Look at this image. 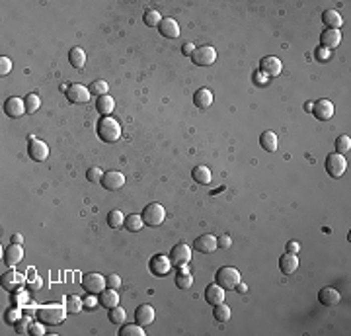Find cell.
Returning a JSON list of instances; mask_svg holds the SVG:
<instances>
[{
	"instance_id": "1",
	"label": "cell",
	"mask_w": 351,
	"mask_h": 336,
	"mask_svg": "<svg viewBox=\"0 0 351 336\" xmlns=\"http://www.w3.org/2000/svg\"><path fill=\"white\" fill-rule=\"evenodd\" d=\"M67 305L61 303H49V305H41L35 313V317L39 322H43L45 326H57L67 318Z\"/></svg>"
},
{
	"instance_id": "2",
	"label": "cell",
	"mask_w": 351,
	"mask_h": 336,
	"mask_svg": "<svg viewBox=\"0 0 351 336\" xmlns=\"http://www.w3.org/2000/svg\"><path fill=\"white\" fill-rule=\"evenodd\" d=\"M96 133L104 143H115L119 141V137H121V125H119L117 120H113L109 116H104L96 125Z\"/></svg>"
},
{
	"instance_id": "3",
	"label": "cell",
	"mask_w": 351,
	"mask_h": 336,
	"mask_svg": "<svg viewBox=\"0 0 351 336\" xmlns=\"http://www.w3.org/2000/svg\"><path fill=\"white\" fill-rule=\"evenodd\" d=\"M242 282V276L236 268L232 266H223L217 270V276H215V283H219L225 291L227 289H236V285Z\"/></svg>"
},
{
	"instance_id": "4",
	"label": "cell",
	"mask_w": 351,
	"mask_h": 336,
	"mask_svg": "<svg viewBox=\"0 0 351 336\" xmlns=\"http://www.w3.org/2000/svg\"><path fill=\"white\" fill-rule=\"evenodd\" d=\"M80 285H82V289L86 291L88 295H94V297H96V295H100L105 287H107L105 278L102 276V274H96V272L84 274V276H82V280H80Z\"/></svg>"
},
{
	"instance_id": "5",
	"label": "cell",
	"mask_w": 351,
	"mask_h": 336,
	"mask_svg": "<svg viewBox=\"0 0 351 336\" xmlns=\"http://www.w3.org/2000/svg\"><path fill=\"white\" fill-rule=\"evenodd\" d=\"M140 215H142L144 225H148V227H160L164 223V219H166V209L160 203H148L142 209Z\"/></svg>"
},
{
	"instance_id": "6",
	"label": "cell",
	"mask_w": 351,
	"mask_h": 336,
	"mask_svg": "<svg viewBox=\"0 0 351 336\" xmlns=\"http://www.w3.org/2000/svg\"><path fill=\"white\" fill-rule=\"evenodd\" d=\"M347 170V160L343 155H337V153H332L326 157V172L328 176L332 178H341Z\"/></svg>"
},
{
	"instance_id": "7",
	"label": "cell",
	"mask_w": 351,
	"mask_h": 336,
	"mask_svg": "<svg viewBox=\"0 0 351 336\" xmlns=\"http://www.w3.org/2000/svg\"><path fill=\"white\" fill-rule=\"evenodd\" d=\"M192 61L193 65H197V67H209V65H213L217 61V51L211 45H199L193 51Z\"/></svg>"
},
{
	"instance_id": "8",
	"label": "cell",
	"mask_w": 351,
	"mask_h": 336,
	"mask_svg": "<svg viewBox=\"0 0 351 336\" xmlns=\"http://www.w3.org/2000/svg\"><path fill=\"white\" fill-rule=\"evenodd\" d=\"M170 262H172V266H176V268L188 266L192 262V247H188V245H184V243L176 245V247L170 250Z\"/></svg>"
},
{
	"instance_id": "9",
	"label": "cell",
	"mask_w": 351,
	"mask_h": 336,
	"mask_svg": "<svg viewBox=\"0 0 351 336\" xmlns=\"http://www.w3.org/2000/svg\"><path fill=\"white\" fill-rule=\"evenodd\" d=\"M4 114H6L8 118H12V120H20L24 114H28V111H26V102H24L22 98H18V96L8 98V100L4 102Z\"/></svg>"
},
{
	"instance_id": "10",
	"label": "cell",
	"mask_w": 351,
	"mask_h": 336,
	"mask_svg": "<svg viewBox=\"0 0 351 336\" xmlns=\"http://www.w3.org/2000/svg\"><path fill=\"white\" fill-rule=\"evenodd\" d=\"M260 71L265 76H279L283 71V63H281L279 57H273V55H267L260 61Z\"/></svg>"
},
{
	"instance_id": "11",
	"label": "cell",
	"mask_w": 351,
	"mask_h": 336,
	"mask_svg": "<svg viewBox=\"0 0 351 336\" xmlns=\"http://www.w3.org/2000/svg\"><path fill=\"white\" fill-rule=\"evenodd\" d=\"M28 155H30V159L35 160V162H43V160L49 157V147H47V143L32 137V139H30V145H28Z\"/></svg>"
},
{
	"instance_id": "12",
	"label": "cell",
	"mask_w": 351,
	"mask_h": 336,
	"mask_svg": "<svg viewBox=\"0 0 351 336\" xmlns=\"http://www.w3.org/2000/svg\"><path fill=\"white\" fill-rule=\"evenodd\" d=\"M193 248L197 250V252H201V254H211V252H215L219 245H217V237L215 235H199L195 241H193Z\"/></svg>"
},
{
	"instance_id": "13",
	"label": "cell",
	"mask_w": 351,
	"mask_h": 336,
	"mask_svg": "<svg viewBox=\"0 0 351 336\" xmlns=\"http://www.w3.org/2000/svg\"><path fill=\"white\" fill-rule=\"evenodd\" d=\"M90 90L88 86H82V84H70L69 92H67V100L70 104H88L90 100Z\"/></svg>"
},
{
	"instance_id": "14",
	"label": "cell",
	"mask_w": 351,
	"mask_h": 336,
	"mask_svg": "<svg viewBox=\"0 0 351 336\" xmlns=\"http://www.w3.org/2000/svg\"><path fill=\"white\" fill-rule=\"evenodd\" d=\"M123 184H125V174L123 172H119V170H107V172H104L102 186H104L105 190L115 192V190L123 188Z\"/></svg>"
},
{
	"instance_id": "15",
	"label": "cell",
	"mask_w": 351,
	"mask_h": 336,
	"mask_svg": "<svg viewBox=\"0 0 351 336\" xmlns=\"http://www.w3.org/2000/svg\"><path fill=\"white\" fill-rule=\"evenodd\" d=\"M339 43H341V32H339V30H330V28H326V30L320 34V47H324V49H328V51L335 49Z\"/></svg>"
},
{
	"instance_id": "16",
	"label": "cell",
	"mask_w": 351,
	"mask_h": 336,
	"mask_svg": "<svg viewBox=\"0 0 351 336\" xmlns=\"http://www.w3.org/2000/svg\"><path fill=\"white\" fill-rule=\"evenodd\" d=\"M333 111H335V107H333L330 100H318V102H314V107H312V114H314V118L318 122L332 120Z\"/></svg>"
},
{
	"instance_id": "17",
	"label": "cell",
	"mask_w": 351,
	"mask_h": 336,
	"mask_svg": "<svg viewBox=\"0 0 351 336\" xmlns=\"http://www.w3.org/2000/svg\"><path fill=\"white\" fill-rule=\"evenodd\" d=\"M24 283H26V278L22 274L14 272V270L2 274V289H6V291H16Z\"/></svg>"
},
{
	"instance_id": "18",
	"label": "cell",
	"mask_w": 351,
	"mask_h": 336,
	"mask_svg": "<svg viewBox=\"0 0 351 336\" xmlns=\"http://www.w3.org/2000/svg\"><path fill=\"white\" fill-rule=\"evenodd\" d=\"M170 270H172L170 256H164V254L152 256V260H150V272H152L154 276H166Z\"/></svg>"
},
{
	"instance_id": "19",
	"label": "cell",
	"mask_w": 351,
	"mask_h": 336,
	"mask_svg": "<svg viewBox=\"0 0 351 336\" xmlns=\"http://www.w3.org/2000/svg\"><path fill=\"white\" fill-rule=\"evenodd\" d=\"M2 258H4V262L10 266V268H14V266H18L22 260H24V247L12 243L10 247H6L4 254H2Z\"/></svg>"
},
{
	"instance_id": "20",
	"label": "cell",
	"mask_w": 351,
	"mask_h": 336,
	"mask_svg": "<svg viewBox=\"0 0 351 336\" xmlns=\"http://www.w3.org/2000/svg\"><path fill=\"white\" fill-rule=\"evenodd\" d=\"M154 317H156V313H154V307H152V305H140L139 309L135 311V322L140 324V326L152 324V322H154Z\"/></svg>"
},
{
	"instance_id": "21",
	"label": "cell",
	"mask_w": 351,
	"mask_h": 336,
	"mask_svg": "<svg viewBox=\"0 0 351 336\" xmlns=\"http://www.w3.org/2000/svg\"><path fill=\"white\" fill-rule=\"evenodd\" d=\"M298 268V256L297 254H291V252H285L283 256L279 258V270L281 274H285V276H291V274H295Z\"/></svg>"
},
{
	"instance_id": "22",
	"label": "cell",
	"mask_w": 351,
	"mask_h": 336,
	"mask_svg": "<svg viewBox=\"0 0 351 336\" xmlns=\"http://www.w3.org/2000/svg\"><path fill=\"white\" fill-rule=\"evenodd\" d=\"M158 30H160V36L168 37V39H178L180 37V26L174 18H162Z\"/></svg>"
},
{
	"instance_id": "23",
	"label": "cell",
	"mask_w": 351,
	"mask_h": 336,
	"mask_svg": "<svg viewBox=\"0 0 351 336\" xmlns=\"http://www.w3.org/2000/svg\"><path fill=\"white\" fill-rule=\"evenodd\" d=\"M339 299H341V295H339V291L335 287H322L320 293H318V301L324 307H333V305L339 303Z\"/></svg>"
},
{
	"instance_id": "24",
	"label": "cell",
	"mask_w": 351,
	"mask_h": 336,
	"mask_svg": "<svg viewBox=\"0 0 351 336\" xmlns=\"http://www.w3.org/2000/svg\"><path fill=\"white\" fill-rule=\"evenodd\" d=\"M98 303L104 307V309H113V307H117L119 305V293H117V289H111V287H107L104 289L100 295H98Z\"/></svg>"
},
{
	"instance_id": "25",
	"label": "cell",
	"mask_w": 351,
	"mask_h": 336,
	"mask_svg": "<svg viewBox=\"0 0 351 336\" xmlns=\"http://www.w3.org/2000/svg\"><path fill=\"white\" fill-rule=\"evenodd\" d=\"M225 289L219 285V283H211V285H207V289H205V299H207V303H211V305H219V303H223L225 301Z\"/></svg>"
},
{
	"instance_id": "26",
	"label": "cell",
	"mask_w": 351,
	"mask_h": 336,
	"mask_svg": "<svg viewBox=\"0 0 351 336\" xmlns=\"http://www.w3.org/2000/svg\"><path fill=\"white\" fill-rule=\"evenodd\" d=\"M193 104L199 109H207L209 106H213V92L209 88H199L193 94Z\"/></svg>"
},
{
	"instance_id": "27",
	"label": "cell",
	"mask_w": 351,
	"mask_h": 336,
	"mask_svg": "<svg viewBox=\"0 0 351 336\" xmlns=\"http://www.w3.org/2000/svg\"><path fill=\"white\" fill-rule=\"evenodd\" d=\"M260 145H262V149L265 153H275L277 147H279V139H277V135L273 131H263L260 135Z\"/></svg>"
},
{
	"instance_id": "28",
	"label": "cell",
	"mask_w": 351,
	"mask_h": 336,
	"mask_svg": "<svg viewBox=\"0 0 351 336\" xmlns=\"http://www.w3.org/2000/svg\"><path fill=\"white\" fill-rule=\"evenodd\" d=\"M322 22H324V26L330 28V30H339L341 24H343V20H341L337 10H324V12H322Z\"/></svg>"
},
{
	"instance_id": "29",
	"label": "cell",
	"mask_w": 351,
	"mask_h": 336,
	"mask_svg": "<svg viewBox=\"0 0 351 336\" xmlns=\"http://www.w3.org/2000/svg\"><path fill=\"white\" fill-rule=\"evenodd\" d=\"M69 63L74 69H82L86 65V53L82 47H72L69 53Z\"/></svg>"
},
{
	"instance_id": "30",
	"label": "cell",
	"mask_w": 351,
	"mask_h": 336,
	"mask_svg": "<svg viewBox=\"0 0 351 336\" xmlns=\"http://www.w3.org/2000/svg\"><path fill=\"white\" fill-rule=\"evenodd\" d=\"M192 178L197 182V184H201V186H207V184H211V178H213V174H211V170L207 168V166H195L193 168V172H192Z\"/></svg>"
},
{
	"instance_id": "31",
	"label": "cell",
	"mask_w": 351,
	"mask_h": 336,
	"mask_svg": "<svg viewBox=\"0 0 351 336\" xmlns=\"http://www.w3.org/2000/svg\"><path fill=\"white\" fill-rule=\"evenodd\" d=\"M96 107H98V111H100L102 116H109V114L113 111V107H115V100H113L109 94L100 96V98L96 100Z\"/></svg>"
},
{
	"instance_id": "32",
	"label": "cell",
	"mask_w": 351,
	"mask_h": 336,
	"mask_svg": "<svg viewBox=\"0 0 351 336\" xmlns=\"http://www.w3.org/2000/svg\"><path fill=\"white\" fill-rule=\"evenodd\" d=\"M213 307H215V309H213V317H215L217 322H223V324H225V322L230 320V315H232V313H230V307L225 305V301L219 303V305H213Z\"/></svg>"
},
{
	"instance_id": "33",
	"label": "cell",
	"mask_w": 351,
	"mask_h": 336,
	"mask_svg": "<svg viewBox=\"0 0 351 336\" xmlns=\"http://www.w3.org/2000/svg\"><path fill=\"white\" fill-rule=\"evenodd\" d=\"M142 225H144V221H142V215H139V213H129V215L125 217V229L131 231V233L140 231Z\"/></svg>"
},
{
	"instance_id": "34",
	"label": "cell",
	"mask_w": 351,
	"mask_h": 336,
	"mask_svg": "<svg viewBox=\"0 0 351 336\" xmlns=\"http://www.w3.org/2000/svg\"><path fill=\"white\" fill-rule=\"evenodd\" d=\"M192 283H193V276L188 272V268L186 266L180 268V272L176 274V285L180 289H188V287H192Z\"/></svg>"
},
{
	"instance_id": "35",
	"label": "cell",
	"mask_w": 351,
	"mask_h": 336,
	"mask_svg": "<svg viewBox=\"0 0 351 336\" xmlns=\"http://www.w3.org/2000/svg\"><path fill=\"white\" fill-rule=\"evenodd\" d=\"M107 225L111 229H121L123 225H125V215L119 209H111V211L107 213Z\"/></svg>"
},
{
	"instance_id": "36",
	"label": "cell",
	"mask_w": 351,
	"mask_h": 336,
	"mask_svg": "<svg viewBox=\"0 0 351 336\" xmlns=\"http://www.w3.org/2000/svg\"><path fill=\"white\" fill-rule=\"evenodd\" d=\"M119 336H144V326L140 324H125L123 322L121 328H119Z\"/></svg>"
},
{
	"instance_id": "37",
	"label": "cell",
	"mask_w": 351,
	"mask_h": 336,
	"mask_svg": "<svg viewBox=\"0 0 351 336\" xmlns=\"http://www.w3.org/2000/svg\"><path fill=\"white\" fill-rule=\"evenodd\" d=\"M82 309H84V301L80 299L78 295H69L67 297V311H69L70 315H76Z\"/></svg>"
},
{
	"instance_id": "38",
	"label": "cell",
	"mask_w": 351,
	"mask_h": 336,
	"mask_svg": "<svg viewBox=\"0 0 351 336\" xmlns=\"http://www.w3.org/2000/svg\"><path fill=\"white\" fill-rule=\"evenodd\" d=\"M349 149H351L349 135H339V137L335 139V153H337V155H343V157H345V153H349Z\"/></svg>"
},
{
	"instance_id": "39",
	"label": "cell",
	"mask_w": 351,
	"mask_h": 336,
	"mask_svg": "<svg viewBox=\"0 0 351 336\" xmlns=\"http://www.w3.org/2000/svg\"><path fill=\"white\" fill-rule=\"evenodd\" d=\"M24 102H26V111L28 114H35L39 107H41V98L37 96V94H28L26 98H24Z\"/></svg>"
},
{
	"instance_id": "40",
	"label": "cell",
	"mask_w": 351,
	"mask_h": 336,
	"mask_svg": "<svg viewBox=\"0 0 351 336\" xmlns=\"http://www.w3.org/2000/svg\"><path fill=\"white\" fill-rule=\"evenodd\" d=\"M88 90H90V94H94L96 98H100V96H105V94H107L109 84H107L105 80H94V82L88 86Z\"/></svg>"
},
{
	"instance_id": "41",
	"label": "cell",
	"mask_w": 351,
	"mask_h": 336,
	"mask_svg": "<svg viewBox=\"0 0 351 336\" xmlns=\"http://www.w3.org/2000/svg\"><path fill=\"white\" fill-rule=\"evenodd\" d=\"M107 318H109L113 324H123V322H125V318H127V313H125V309H121V307L117 305V307L109 309V313H107Z\"/></svg>"
},
{
	"instance_id": "42",
	"label": "cell",
	"mask_w": 351,
	"mask_h": 336,
	"mask_svg": "<svg viewBox=\"0 0 351 336\" xmlns=\"http://www.w3.org/2000/svg\"><path fill=\"white\" fill-rule=\"evenodd\" d=\"M142 20H144V24H146L148 28H158V26H160V22H162V18H160V12H158V10H146V12H144V16H142Z\"/></svg>"
},
{
	"instance_id": "43",
	"label": "cell",
	"mask_w": 351,
	"mask_h": 336,
	"mask_svg": "<svg viewBox=\"0 0 351 336\" xmlns=\"http://www.w3.org/2000/svg\"><path fill=\"white\" fill-rule=\"evenodd\" d=\"M32 318H30V315H24V317H20L18 318V322L14 324V328H16V332L18 334H26V332H30V326H32Z\"/></svg>"
},
{
	"instance_id": "44",
	"label": "cell",
	"mask_w": 351,
	"mask_h": 336,
	"mask_svg": "<svg viewBox=\"0 0 351 336\" xmlns=\"http://www.w3.org/2000/svg\"><path fill=\"white\" fill-rule=\"evenodd\" d=\"M102 178H104V170H102V168H98V166L88 168V172H86L88 182H92V184H102Z\"/></svg>"
},
{
	"instance_id": "45",
	"label": "cell",
	"mask_w": 351,
	"mask_h": 336,
	"mask_svg": "<svg viewBox=\"0 0 351 336\" xmlns=\"http://www.w3.org/2000/svg\"><path fill=\"white\" fill-rule=\"evenodd\" d=\"M12 72V61H10V57H0V74L2 76H6V74H10Z\"/></svg>"
},
{
	"instance_id": "46",
	"label": "cell",
	"mask_w": 351,
	"mask_h": 336,
	"mask_svg": "<svg viewBox=\"0 0 351 336\" xmlns=\"http://www.w3.org/2000/svg\"><path fill=\"white\" fill-rule=\"evenodd\" d=\"M30 334H34V336H43L45 334V324L43 322H32V326H30Z\"/></svg>"
},
{
	"instance_id": "47",
	"label": "cell",
	"mask_w": 351,
	"mask_h": 336,
	"mask_svg": "<svg viewBox=\"0 0 351 336\" xmlns=\"http://www.w3.org/2000/svg\"><path fill=\"white\" fill-rule=\"evenodd\" d=\"M105 283H107V287L117 289V287L121 285V278H119L117 274H111V276H107V278H105Z\"/></svg>"
},
{
	"instance_id": "48",
	"label": "cell",
	"mask_w": 351,
	"mask_h": 336,
	"mask_svg": "<svg viewBox=\"0 0 351 336\" xmlns=\"http://www.w3.org/2000/svg\"><path fill=\"white\" fill-rule=\"evenodd\" d=\"M217 245H219V248H230L232 247L230 235H221V237H217Z\"/></svg>"
},
{
	"instance_id": "49",
	"label": "cell",
	"mask_w": 351,
	"mask_h": 336,
	"mask_svg": "<svg viewBox=\"0 0 351 336\" xmlns=\"http://www.w3.org/2000/svg\"><path fill=\"white\" fill-rule=\"evenodd\" d=\"M314 55H316V59H318V61H322V63H326V61L330 59V51H328V49H324V47H318Z\"/></svg>"
},
{
	"instance_id": "50",
	"label": "cell",
	"mask_w": 351,
	"mask_h": 336,
	"mask_svg": "<svg viewBox=\"0 0 351 336\" xmlns=\"http://www.w3.org/2000/svg\"><path fill=\"white\" fill-rule=\"evenodd\" d=\"M20 317H22V311H20V309H14V311H10V313L6 315V320L12 322V324H16Z\"/></svg>"
},
{
	"instance_id": "51",
	"label": "cell",
	"mask_w": 351,
	"mask_h": 336,
	"mask_svg": "<svg viewBox=\"0 0 351 336\" xmlns=\"http://www.w3.org/2000/svg\"><path fill=\"white\" fill-rule=\"evenodd\" d=\"M41 285H43L41 278H39V276H35V280H32V282L28 283V289H30V291H37V289H41Z\"/></svg>"
},
{
	"instance_id": "52",
	"label": "cell",
	"mask_w": 351,
	"mask_h": 336,
	"mask_svg": "<svg viewBox=\"0 0 351 336\" xmlns=\"http://www.w3.org/2000/svg\"><path fill=\"white\" fill-rule=\"evenodd\" d=\"M298 250H300V243H297V241H289V243H287V252L297 254Z\"/></svg>"
},
{
	"instance_id": "53",
	"label": "cell",
	"mask_w": 351,
	"mask_h": 336,
	"mask_svg": "<svg viewBox=\"0 0 351 336\" xmlns=\"http://www.w3.org/2000/svg\"><path fill=\"white\" fill-rule=\"evenodd\" d=\"M193 51H195V45H193V43H184V47H182V53L186 55V57H192Z\"/></svg>"
},
{
	"instance_id": "54",
	"label": "cell",
	"mask_w": 351,
	"mask_h": 336,
	"mask_svg": "<svg viewBox=\"0 0 351 336\" xmlns=\"http://www.w3.org/2000/svg\"><path fill=\"white\" fill-rule=\"evenodd\" d=\"M12 243H14V245H22V243H24V237H22V235H12Z\"/></svg>"
},
{
	"instance_id": "55",
	"label": "cell",
	"mask_w": 351,
	"mask_h": 336,
	"mask_svg": "<svg viewBox=\"0 0 351 336\" xmlns=\"http://www.w3.org/2000/svg\"><path fill=\"white\" fill-rule=\"evenodd\" d=\"M92 297H94V295H90V299H86V301H84V307H88V309H92V307H94V305H96V301L92 299Z\"/></svg>"
},
{
	"instance_id": "56",
	"label": "cell",
	"mask_w": 351,
	"mask_h": 336,
	"mask_svg": "<svg viewBox=\"0 0 351 336\" xmlns=\"http://www.w3.org/2000/svg\"><path fill=\"white\" fill-rule=\"evenodd\" d=\"M236 287H238V291H242V293H246V291H248V285H246V283H238V285H236Z\"/></svg>"
},
{
	"instance_id": "57",
	"label": "cell",
	"mask_w": 351,
	"mask_h": 336,
	"mask_svg": "<svg viewBox=\"0 0 351 336\" xmlns=\"http://www.w3.org/2000/svg\"><path fill=\"white\" fill-rule=\"evenodd\" d=\"M312 107H314V102H306V106H304V109L312 114Z\"/></svg>"
}]
</instances>
